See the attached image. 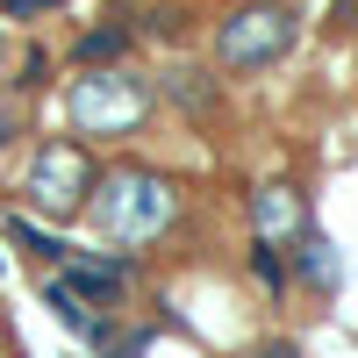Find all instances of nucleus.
<instances>
[{"label":"nucleus","instance_id":"1","mask_svg":"<svg viewBox=\"0 0 358 358\" xmlns=\"http://www.w3.org/2000/svg\"><path fill=\"white\" fill-rule=\"evenodd\" d=\"M94 222L101 236H115V244H143V236H158L172 215H179V194H172V179L151 172V165H115L94 179Z\"/></svg>","mask_w":358,"mask_h":358},{"label":"nucleus","instance_id":"13","mask_svg":"<svg viewBox=\"0 0 358 358\" xmlns=\"http://www.w3.org/2000/svg\"><path fill=\"white\" fill-rule=\"evenodd\" d=\"M258 358H301L294 344H258Z\"/></svg>","mask_w":358,"mask_h":358},{"label":"nucleus","instance_id":"5","mask_svg":"<svg viewBox=\"0 0 358 358\" xmlns=\"http://www.w3.org/2000/svg\"><path fill=\"white\" fill-rule=\"evenodd\" d=\"M251 229H258V244L301 236V194H294V187H258L251 194Z\"/></svg>","mask_w":358,"mask_h":358},{"label":"nucleus","instance_id":"14","mask_svg":"<svg viewBox=\"0 0 358 358\" xmlns=\"http://www.w3.org/2000/svg\"><path fill=\"white\" fill-rule=\"evenodd\" d=\"M0 136H8V115H0Z\"/></svg>","mask_w":358,"mask_h":358},{"label":"nucleus","instance_id":"3","mask_svg":"<svg viewBox=\"0 0 358 358\" xmlns=\"http://www.w3.org/2000/svg\"><path fill=\"white\" fill-rule=\"evenodd\" d=\"M294 43V8H280V0H244L222 29H215V65L222 72H258L273 65V57H287Z\"/></svg>","mask_w":358,"mask_h":358},{"label":"nucleus","instance_id":"10","mask_svg":"<svg viewBox=\"0 0 358 358\" xmlns=\"http://www.w3.org/2000/svg\"><path fill=\"white\" fill-rule=\"evenodd\" d=\"M15 244H29V251H36V258H50V265H65V258H72V251L57 244V236H43L36 222H15Z\"/></svg>","mask_w":358,"mask_h":358},{"label":"nucleus","instance_id":"6","mask_svg":"<svg viewBox=\"0 0 358 358\" xmlns=\"http://www.w3.org/2000/svg\"><path fill=\"white\" fill-rule=\"evenodd\" d=\"M65 287L79 294V301H115V294H122V265L115 258H86V265L65 273Z\"/></svg>","mask_w":358,"mask_h":358},{"label":"nucleus","instance_id":"2","mask_svg":"<svg viewBox=\"0 0 358 358\" xmlns=\"http://www.w3.org/2000/svg\"><path fill=\"white\" fill-rule=\"evenodd\" d=\"M65 115L79 136H136L151 122V86L129 72H86V79H72Z\"/></svg>","mask_w":358,"mask_h":358},{"label":"nucleus","instance_id":"12","mask_svg":"<svg viewBox=\"0 0 358 358\" xmlns=\"http://www.w3.org/2000/svg\"><path fill=\"white\" fill-rule=\"evenodd\" d=\"M36 8H57V0H8V15H36Z\"/></svg>","mask_w":358,"mask_h":358},{"label":"nucleus","instance_id":"9","mask_svg":"<svg viewBox=\"0 0 358 358\" xmlns=\"http://www.w3.org/2000/svg\"><path fill=\"white\" fill-rule=\"evenodd\" d=\"M251 273H258V287H287V258H280V244H251Z\"/></svg>","mask_w":358,"mask_h":358},{"label":"nucleus","instance_id":"4","mask_svg":"<svg viewBox=\"0 0 358 358\" xmlns=\"http://www.w3.org/2000/svg\"><path fill=\"white\" fill-rule=\"evenodd\" d=\"M29 194H36V208L57 215V222L79 215L86 194H94V158H86L79 143H43L36 165H29Z\"/></svg>","mask_w":358,"mask_h":358},{"label":"nucleus","instance_id":"7","mask_svg":"<svg viewBox=\"0 0 358 358\" xmlns=\"http://www.w3.org/2000/svg\"><path fill=\"white\" fill-rule=\"evenodd\" d=\"M50 308H57V322H65V330H79L86 344H108V322H101L94 308H86V301H79V294H72L65 280H50Z\"/></svg>","mask_w":358,"mask_h":358},{"label":"nucleus","instance_id":"8","mask_svg":"<svg viewBox=\"0 0 358 358\" xmlns=\"http://www.w3.org/2000/svg\"><path fill=\"white\" fill-rule=\"evenodd\" d=\"M301 280L308 287H337V244L308 236V244H301Z\"/></svg>","mask_w":358,"mask_h":358},{"label":"nucleus","instance_id":"11","mask_svg":"<svg viewBox=\"0 0 358 358\" xmlns=\"http://www.w3.org/2000/svg\"><path fill=\"white\" fill-rule=\"evenodd\" d=\"M122 43H129L122 29H94V36L79 43V57H86V65H101V57H122Z\"/></svg>","mask_w":358,"mask_h":358}]
</instances>
